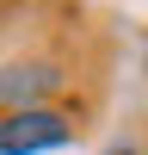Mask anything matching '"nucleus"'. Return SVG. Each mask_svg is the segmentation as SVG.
<instances>
[{"mask_svg": "<svg viewBox=\"0 0 148 155\" xmlns=\"http://www.w3.org/2000/svg\"><path fill=\"white\" fill-rule=\"evenodd\" d=\"M62 81H68V74H62V62H43V56H31V62H6V68H0V106H6V112H31V106H43Z\"/></svg>", "mask_w": 148, "mask_h": 155, "instance_id": "2", "label": "nucleus"}, {"mask_svg": "<svg viewBox=\"0 0 148 155\" xmlns=\"http://www.w3.org/2000/svg\"><path fill=\"white\" fill-rule=\"evenodd\" d=\"M111 155H136V149H111Z\"/></svg>", "mask_w": 148, "mask_h": 155, "instance_id": "3", "label": "nucleus"}, {"mask_svg": "<svg viewBox=\"0 0 148 155\" xmlns=\"http://www.w3.org/2000/svg\"><path fill=\"white\" fill-rule=\"evenodd\" d=\"M74 112L62 106H31V112H6L0 118V155H43V149H62L74 143Z\"/></svg>", "mask_w": 148, "mask_h": 155, "instance_id": "1", "label": "nucleus"}]
</instances>
